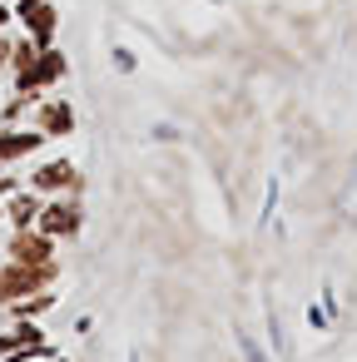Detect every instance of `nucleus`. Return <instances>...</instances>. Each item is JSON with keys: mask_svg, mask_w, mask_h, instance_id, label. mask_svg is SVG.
<instances>
[{"mask_svg": "<svg viewBox=\"0 0 357 362\" xmlns=\"http://www.w3.org/2000/svg\"><path fill=\"white\" fill-rule=\"evenodd\" d=\"M16 253H21L25 263H30V258L40 263V258H45V243H40V238H21V243H16Z\"/></svg>", "mask_w": 357, "mask_h": 362, "instance_id": "f03ea898", "label": "nucleus"}, {"mask_svg": "<svg viewBox=\"0 0 357 362\" xmlns=\"http://www.w3.org/2000/svg\"><path fill=\"white\" fill-rule=\"evenodd\" d=\"M60 70H65V60H60V55H45V65L35 70V80H55Z\"/></svg>", "mask_w": 357, "mask_h": 362, "instance_id": "20e7f679", "label": "nucleus"}, {"mask_svg": "<svg viewBox=\"0 0 357 362\" xmlns=\"http://www.w3.org/2000/svg\"><path fill=\"white\" fill-rule=\"evenodd\" d=\"M60 179H70V169H65V164H50V169L40 174V184H60Z\"/></svg>", "mask_w": 357, "mask_h": 362, "instance_id": "423d86ee", "label": "nucleus"}, {"mask_svg": "<svg viewBox=\"0 0 357 362\" xmlns=\"http://www.w3.org/2000/svg\"><path fill=\"white\" fill-rule=\"evenodd\" d=\"M35 139L30 134H16V139H0V159H11V154H21V149H30Z\"/></svg>", "mask_w": 357, "mask_h": 362, "instance_id": "7ed1b4c3", "label": "nucleus"}, {"mask_svg": "<svg viewBox=\"0 0 357 362\" xmlns=\"http://www.w3.org/2000/svg\"><path fill=\"white\" fill-rule=\"evenodd\" d=\"M0 21H6V11H0Z\"/></svg>", "mask_w": 357, "mask_h": 362, "instance_id": "6e6552de", "label": "nucleus"}, {"mask_svg": "<svg viewBox=\"0 0 357 362\" xmlns=\"http://www.w3.org/2000/svg\"><path fill=\"white\" fill-rule=\"evenodd\" d=\"M45 124H50V129H65V124H70V110H65V105H55V110L45 115Z\"/></svg>", "mask_w": 357, "mask_h": 362, "instance_id": "39448f33", "label": "nucleus"}, {"mask_svg": "<svg viewBox=\"0 0 357 362\" xmlns=\"http://www.w3.org/2000/svg\"><path fill=\"white\" fill-rule=\"evenodd\" d=\"M45 228H50V233H65V228H75V214H65V209H50V214H45Z\"/></svg>", "mask_w": 357, "mask_h": 362, "instance_id": "f257e3e1", "label": "nucleus"}, {"mask_svg": "<svg viewBox=\"0 0 357 362\" xmlns=\"http://www.w3.org/2000/svg\"><path fill=\"white\" fill-rule=\"evenodd\" d=\"M30 214H35V204H30V199H21V204H16V218H21V223H30Z\"/></svg>", "mask_w": 357, "mask_h": 362, "instance_id": "0eeeda50", "label": "nucleus"}]
</instances>
